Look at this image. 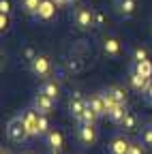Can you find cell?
<instances>
[{"mask_svg": "<svg viewBox=\"0 0 152 154\" xmlns=\"http://www.w3.org/2000/svg\"><path fill=\"white\" fill-rule=\"evenodd\" d=\"M73 26L79 32H90L97 28V11L86 5H77V9L73 11Z\"/></svg>", "mask_w": 152, "mask_h": 154, "instance_id": "cell-1", "label": "cell"}, {"mask_svg": "<svg viewBox=\"0 0 152 154\" xmlns=\"http://www.w3.org/2000/svg\"><path fill=\"white\" fill-rule=\"evenodd\" d=\"M28 69L34 77H39V79H49V77H54V60L47 56V54H36L34 60L28 62Z\"/></svg>", "mask_w": 152, "mask_h": 154, "instance_id": "cell-2", "label": "cell"}, {"mask_svg": "<svg viewBox=\"0 0 152 154\" xmlns=\"http://www.w3.org/2000/svg\"><path fill=\"white\" fill-rule=\"evenodd\" d=\"M67 107H69L71 118H73L75 122H79V124H82V120H84V111H86V107H88V99H84V94L75 90V92L69 94Z\"/></svg>", "mask_w": 152, "mask_h": 154, "instance_id": "cell-3", "label": "cell"}, {"mask_svg": "<svg viewBox=\"0 0 152 154\" xmlns=\"http://www.w3.org/2000/svg\"><path fill=\"white\" fill-rule=\"evenodd\" d=\"M101 54L107 58H120L122 56V41L118 38V34L105 32L101 36Z\"/></svg>", "mask_w": 152, "mask_h": 154, "instance_id": "cell-4", "label": "cell"}, {"mask_svg": "<svg viewBox=\"0 0 152 154\" xmlns=\"http://www.w3.org/2000/svg\"><path fill=\"white\" fill-rule=\"evenodd\" d=\"M7 137H9V141H13V143H24V141L30 137L20 116H15V118L9 120V124H7Z\"/></svg>", "mask_w": 152, "mask_h": 154, "instance_id": "cell-5", "label": "cell"}, {"mask_svg": "<svg viewBox=\"0 0 152 154\" xmlns=\"http://www.w3.org/2000/svg\"><path fill=\"white\" fill-rule=\"evenodd\" d=\"M103 96H105V103H107V111L116 105H126V101H129L126 90L122 86H109L107 90H103Z\"/></svg>", "mask_w": 152, "mask_h": 154, "instance_id": "cell-6", "label": "cell"}, {"mask_svg": "<svg viewBox=\"0 0 152 154\" xmlns=\"http://www.w3.org/2000/svg\"><path fill=\"white\" fill-rule=\"evenodd\" d=\"M20 118H22V122H24V126H26V131H28L30 137H39V120H41V113L36 111L34 107H28V109H24L20 113Z\"/></svg>", "mask_w": 152, "mask_h": 154, "instance_id": "cell-7", "label": "cell"}, {"mask_svg": "<svg viewBox=\"0 0 152 154\" xmlns=\"http://www.w3.org/2000/svg\"><path fill=\"white\" fill-rule=\"evenodd\" d=\"M129 84H131V88L135 90V92H146L148 86H150V77H146L137 69V64L131 62V66H129Z\"/></svg>", "mask_w": 152, "mask_h": 154, "instance_id": "cell-8", "label": "cell"}, {"mask_svg": "<svg viewBox=\"0 0 152 154\" xmlns=\"http://www.w3.org/2000/svg\"><path fill=\"white\" fill-rule=\"evenodd\" d=\"M77 139H79V143H82V146H88V148H90V146H94V143H97V139H99L97 124H88V122L79 124Z\"/></svg>", "mask_w": 152, "mask_h": 154, "instance_id": "cell-9", "label": "cell"}, {"mask_svg": "<svg viewBox=\"0 0 152 154\" xmlns=\"http://www.w3.org/2000/svg\"><path fill=\"white\" fill-rule=\"evenodd\" d=\"M32 107L39 111V113H43V116H49L51 111H54V107H56V101L51 99V96H47L45 92H36L34 94V99H32Z\"/></svg>", "mask_w": 152, "mask_h": 154, "instance_id": "cell-10", "label": "cell"}, {"mask_svg": "<svg viewBox=\"0 0 152 154\" xmlns=\"http://www.w3.org/2000/svg\"><path fill=\"white\" fill-rule=\"evenodd\" d=\"M131 139L126 135H116V137H111L109 143H107V152L109 154H129L131 152Z\"/></svg>", "mask_w": 152, "mask_h": 154, "instance_id": "cell-11", "label": "cell"}, {"mask_svg": "<svg viewBox=\"0 0 152 154\" xmlns=\"http://www.w3.org/2000/svg\"><path fill=\"white\" fill-rule=\"evenodd\" d=\"M113 11L122 19H131L137 11V0H113Z\"/></svg>", "mask_w": 152, "mask_h": 154, "instance_id": "cell-12", "label": "cell"}, {"mask_svg": "<svg viewBox=\"0 0 152 154\" xmlns=\"http://www.w3.org/2000/svg\"><path fill=\"white\" fill-rule=\"evenodd\" d=\"M58 13V5L54 2V0H41V7H39V13H36L34 19H39V22H51Z\"/></svg>", "mask_w": 152, "mask_h": 154, "instance_id": "cell-13", "label": "cell"}, {"mask_svg": "<svg viewBox=\"0 0 152 154\" xmlns=\"http://www.w3.org/2000/svg\"><path fill=\"white\" fill-rule=\"evenodd\" d=\"M88 107L94 111V116H97V118H103V116H107V103H105L103 92L92 94L90 99H88Z\"/></svg>", "mask_w": 152, "mask_h": 154, "instance_id": "cell-14", "label": "cell"}, {"mask_svg": "<svg viewBox=\"0 0 152 154\" xmlns=\"http://www.w3.org/2000/svg\"><path fill=\"white\" fill-rule=\"evenodd\" d=\"M45 143H47V148H49V150L62 152V150H64V135H62V131L51 128V131L45 135Z\"/></svg>", "mask_w": 152, "mask_h": 154, "instance_id": "cell-15", "label": "cell"}, {"mask_svg": "<svg viewBox=\"0 0 152 154\" xmlns=\"http://www.w3.org/2000/svg\"><path fill=\"white\" fill-rule=\"evenodd\" d=\"M41 92H45L47 96H51L54 101H58V99H60V94H62V86H60V82L56 79V77H49V79L43 82Z\"/></svg>", "mask_w": 152, "mask_h": 154, "instance_id": "cell-16", "label": "cell"}, {"mask_svg": "<svg viewBox=\"0 0 152 154\" xmlns=\"http://www.w3.org/2000/svg\"><path fill=\"white\" fill-rule=\"evenodd\" d=\"M126 113H129V107H126V105H116V107H111V109L107 111V118H109L111 124L120 126V124L124 122V118H126Z\"/></svg>", "mask_w": 152, "mask_h": 154, "instance_id": "cell-17", "label": "cell"}, {"mask_svg": "<svg viewBox=\"0 0 152 154\" xmlns=\"http://www.w3.org/2000/svg\"><path fill=\"white\" fill-rule=\"evenodd\" d=\"M120 128L126 133V135H131V133H137L139 131V118L133 111H129L126 113V118H124V122L120 124Z\"/></svg>", "mask_w": 152, "mask_h": 154, "instance_id": "cell-18", "label": "cell"}, {"mask_svg": "<svg viewBox=\"0 0 152 154\" xmlns=\"http://www.w3.org/2000/svg\"><path fill=\"white\" fill-rule=\"evenodd\" d=\"M20 7L26 15L30 17H36V13H39V7H41V0H20Z\"/></svg>", "mask_w": 152, "mask_h": 154, "instance_id": "cell-19", "label": "cell"}, {"mask_svg": "<svg viewBox=\"0 0 152 154\" xmlns=\"http://www.w3.org/2000/svg\"><path fill=\"white\" fill-rule=\"evenodd\" d=\"M131 60H133V64L146 62V60H148V49H146V47H135V49H133V54H131Z\"/></svg>", "mask_w": 152, "mask_h": 154, "instance_id": "cell-20", "label": "cell"}, {"mask_svg": "<svg viewBox=\"0 0 152 154\" xmlns=\"http://www.w3.org/2000/svg\"><path fill=\"white\" fill-rule=\"evenodd\" d=\"M141 141L148 148H152V124H144V128H141Z\"/></svg>", "mask_w": 152, "mask_h": 154, "instance_id": "cell-21", "label": "cell"}, {"mask_svg": "<svg viewBox=\"0 0 152 154\" xmlns=\"http://www.w3.org/2000/svg\"><path fill=\"white\" fill-rule=\"evenodd\" d=\"M129 154H148V146H146L144 141H133Z\"/></svg>", "mask_w": 152, "mask_h": 154, "instance_id": "cell-22", "label": "cell"}, {"mask_svg": "<svg viewBox=\"0 0 152 154\" xmlns=\"http://www.w3.org/2000/svg\"><path fill=\"white\" fill-rule=\"evenodd\" d=\"M49 131H51V128H49V122H47V116L41 113V120H39V135H43V137H45Z\"/></svg>", "mask_w": 152, "mask_h": 154, "instance_id": "cell-23", "label": "cell"}, {"mask_svg": "<svg viewBox=\"0 0 152 154\" xmlns=\"http://www.w3.org/2000/svg\"><path fill=\"white\" fill-rule=\"evenodd\" d=\"M9 26H11V15H2V13H0V30L7 32Z\"/></svg>", "mask_w": 152, "mask_h": 154, "instance_id": "cell-24", "label": "cell"}, {"mask_svg": "<svg viewBox=\"0 0 152 154\" xmlns=\"http://www.w3.org/2000/svg\"><path fill=\"white\" fill-rule=\"evenodd\" d=\"M0 13L11 15V0H0Z\"/></svg>", "mask_w": 152, "mask_h": 154, "instance_id": "cell-25", "label": "cell"}, {"mask_svg": "<svg viewBox=\"0 0 152 154\" xmlns=\"http://www.w3.org/2000/svg\"><path fill=\"white\" fill-rule=\"evenodd\" d=\"M146 101H148V105L152 107V82H150V86H148V90H146Z\"/></svg>", "mask_w": 152, "mask_h": 154, "instance_id": "cell-26", "label": "cell"}, {"mask_svg": "<svg viewBox=\"0 0 152 154\" xmlns=\"http://www.w3.org/2000/svg\"><path fill=\"white\" fill-rule=\"evenodd\" d=\"M105 24V17H103V13H97V28H101Z\"/></svg>", "mask_w": 152, "mask_h": 154, "instance_id": "cell-27", "label": "cell"}, {"mask_svg": "<svg viewBox=\"0 0 152 154\" xmlns=\"http://www.w3.org/2000/svg\"><path fill=\"white\" fill-rule=\"evenodd\" d=\"M56 5H58V9H62V7H67V5H71V0H54Z\"/></svg>", "mask_w": 152, "mask_h": 154, "instance_id": "cell-28", "label": "cell"}, {"mask_svg": "<svg viewBox=\"0 0 152 154\" xmlns=\"http://www.w3.org/2000/svg\"><path fill=\"white\" fill-rule=\"evenodd\" d=\"M22 154H34V152H32V150H24Z\"/></svg>", "mask_w": 152, "mask_h": 154, "instance_id": "cell-29", "label": "cell"}, {"mask_svg": "<svg viewBox=\"0 0 152 154\" xmlns=\"http://www.w3.org/2000/svg\"><path fill=\"white\" fill-rule=\"evenodd\" d=\"M49 154H62V152H56V150H49Z\"/></svg>", "mask_w": 152, "mask_h": 154, "instance_id": "cell-30", "label": "cell"}, {"mask_svg": "<svg viewBox=\"0 0 152 154\" xmlns=\"http://www.w3.org/2000/svg\"><path fill=\"white\" fill-rule=\"evenodd\" d=\"M0 154H11V152H9V150H5V148H2V152H0Z\"/></svg>", "mask_w": 152, "mask_h": 154, "instance_id": "cell-31", "label": "cell"}, {"mask_svg": "<svg viewBox=\"0 0 152 154\" xmlns=\"http://www.w3.org/2000/svg\"><path fill=\"white\" fill-rule=\"evenodd\" d=\"M73 2H79V0H71V5H73Z\"/></svg>", "mask_w": 152, "mask_h": 154, "instance_id": "cell-32", "label": "cell"}]
</instances>
